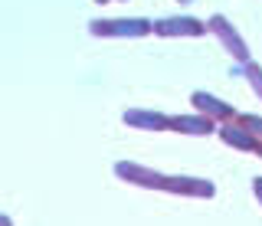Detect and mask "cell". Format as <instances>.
I'll return each instance as SVG.
<instances>
[{
	"mask_svg": "<svg viewBox=\"0 0 262 226\" xmlns=\"http://www.w3.org/2000/svg\"><path fill=\"white\" fill-rule=\"evenodd\" d=\"M207 30H210L213 36H220V43L226 46V53L233 56V59H239L243 66H246V62H252V59H249V46L243 43V36L236 33V27H233L226 17H220V13H216V17H210Z\"/></svg>",
	"mask_w": 262,
	"mask_h": 226,
	"instance_id": "obj_2",
	"label": "cell"
},
{
	"mask_svg": "<svg viewBox=\"0 0 262 226\" xmlns=\"http://www.w3.org/2000/svg\"><path fill=\"white\" fill-rule=\"evenodd\" d=\"M154 33L158 36H203L207 23H200L196 17H167L154 23Z\"/></svg>",
	"mask_w": 262,
	"mask_h": 226,
	"instance_id": "obj_6",
	"label": "cell"
},
{
	"mask_svg": "<svg viewBox=\"0 0 262 226\" xmlns=\"http://www.w3.org/2000/svg\"><path fill=\"white\" fill-rule=\"evenodd\" d=\"M180 4H190V0H180Z\"/></svg>",
	"mask_w": 262,
	"mask_h": 226,
	"instance_id": "obj_16",
	"label": "cell"
},
{
	"mask_svg": "<svg viewBox=\"0 0 262 226\" xmlns=\"http://www.w3.org/2000/svg\"><path fill=\"white\" fill-rule=\"evenodd\" d=\"M115 174L128 184H138V187L161 190V184H164V174L151 171V167H141V164H135V161H118V164H115Z\"/></svg>",
	"mask_w": 262,
	"mask_h": 226,
	"instance_id": "obj_5",
	"label": "cell"
},
{
	"mask_svg": "<svg viewBox=\"0 0 262 226\" xmlns=\"http://www.w3.org/2000/svg\"><path fill=\"white\" fill-rule=\"evenodd\" d=\"M121 122L128 128H141V131H167L170 128V118L161 115V111H151V108H128L121 115Z\"/></svg>",
	"mask_w": 262,
	"mask_h": 226,
	"instance_id": "obj_7",
	"label": "cell"
},
{
	"mask_svg": "<svg viewBox=\"0 0 262 226\" xmlns=\"http://www.w3.org/2000/svg\"><path fill=\"white\" fill-rule=\"evenodd\" d=\"M243 72H246V79H249V85L256 88V95L262 99V69L256 66V62H246V66H243Z\"/></svg>",
	"mask_w": 262,
	"mask_h": 226,
	"instance_id": "obj_11",
	"label": "cell"
},
{
	"mask_svg": "<svg viewBox=\"0 0 262 226\" xmlns=\"http://www.w3.org/2000/svg\"><path fill=\"white\" fill-rule=\"evenodd\" d=\"M170 128L180 134H213L216 131V122L207 115H174L170 118Z\"/></svg>",
	"mask_w": 262,
	"mask_h": 226,
	"instance_id": "obj_8",
	"label": "cell"
},
{
	"mask_svg": "<svg viewBox=\"0 0 262 226\" xmlns=\"http://www.w3.org/2000/svg\"><path fill=\"white\" fill-rule=\"evenodd\" d=\"M0 226H13V220H10L7 213H0Z\"/></svg>",
	"mask_w": 262,
	"mask_h": 226,
	"instance_id": "obj_13",
	"label": "cell"
},
{
	"mask_svg": "<svg viewBox=\"0 0 262 226\" xmlns=\"http://www.w3.org/2000/svg\"><path fill=\"white\" fill-rule=\"evenodd\" d=\"M161 190L180 193V197H200V200H213V197H216V187H213L210 180H200V177H164Z\"/></svg>",
	"mask_w": 262,
	"mask_h": 226,
	"instance_id": "obj_3",
	"label": "cell"
},
{
	"mask_svg": "<svg viewBox=\"0 0 262 226\" xmlns=\"http://www.w3.org/2000/svg\"><path fill=\"white\" fill-rule=\"evenodd\" d=\"M220 138H223L229 148H236V151H252V148H256V138H252L246 128H239L236 122L220 125Z\"/></svg>",
	"mask_w": 262,
	"mask_h": 226,
	"instance_id": "obj_9",
	"label": "cell"
},
{
	"mask_svg": "<svg viewBox=\"0 0 262 226\" xmlns=\"http://www.w3.org/2000/svg\"><path fill=\"white\" fill-rule=\"evenodd\" d=\"M95 4H108V0H95Z\"/></svg>",
	"mask_w": 262,
	"mask_h": 226,
	"instance_id": "obj_15",
	"label": "cell"
},
{
	"mask_svg": "<svg viewBox=\"0 0 262 226\" xmlns=\"http://www.w3.org/2000/svg\"><path fill=\"white\" fill-rule=\"evenodd\" d=\"M89 33L92 36H105V39H138L154 33V23L131 17V20H92L89 23Z\"/></svg>",
	"mask_w": 262,
	"mask_h": 226,
	"instance_id": "obj_1",
	"label": "cell"
},
{
	"mask_svg": "<svg viewBox=\"0 0 262 226\" xmlns=\"http://www.w3.org/2000/svg\"><path fill=\"white\" fill-rule=\"evenodd\" d=\"M236 125L246 128V131H249L256 141H262V118L259 115H236Z\"/></svg>",
	"mask_w": 262,
	"mask_h": 226,
	"instance_id": "obj_10",
	"label": "cell"
},
{
	"mask_svg": "<svg viewBox=\"0 0 262 226\" xmlns=\"http://www.w3.org/2000/svg\"><path fill=\"white\" fill-rule=\"evenodd\" d=\"M252 190H256V200L262 204V177H256V180H252Z\"/></svg>",
	"mask_w": 262,
	"mask_h": 226,
	"instance_id": "obj_12",
	"label": "cell"
},
{
	"mask_svg": "<svg viewBox=\"0 0 262 226\" xmlns=\"http://www.w3.org/2000/svg\"><path fill=\"white\" fill-rule=\"evenodd\" d=\"M190 102H193V108L200 111V115L213 118V122H223V125H226V122H236V115H239L233 105L220 102L216 95H210V92H193V95H190Z\"/></svg>",
	"mask_w": 262,
	"mask_h": 226,
	"instance_id": "obj_4",
	"label": "cell"
},
{
	"mask_svg": "<svg viewBox=\"0 0 262 226\" xmlns=\"http://www.w3.org/2000/svg\"><path fill=\"white\" fill-rule=\"evenodd\" d=\"M252 154H259V157H262V141H256V148H252Z\"/></svg>",
	"mask_w": 262,
	"mask_h": 226,
	"instance_id": "obj_14",
	"label": "cell"
}]
</instances>
